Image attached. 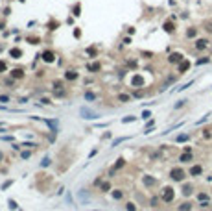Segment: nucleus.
I'll list each match as a JSON object with an SVG mask.
<instances>
[{
	"label": "nucleus",
	"instance_id": "nucleus-38",
	"mask_svg": "<svg viewBox=\"0 0 212 211\" xmlns=\"http://www.w3.org/2000/svg\"><path fill=\"white\" fill-rule=\"evenodd\" d=\"M0 102H9V96L8 94H2V96H0Z\"/></svg>",
	"mask_w": 212,
	"mask_h": 211
},
{
	"label": "nucleus",
	"instance_id": "nucleus-22",
	"mask_svg": "<svg viewBox=\"0 0 212 211\" xmlns=\"http://www.w3.org/2000/svg\"><path fill=\"white\" fill-rule=\"evenodd\" d=\"M124 165H125V159H124V158H118V159H116V165H114V169H122Z\"/></svg>",
	"mask_w": 212,
	"mask_h": 211
},
{
	"label": "nucleus",
	"instance_id": "nucleus-41",
	"mask_svg": "<svg viewBox=\"0 0 212 211\" xmlns=\"http://www.w3.org/2000/svg\"><path fill=\"white\" fill-rule=\"evenodd\" d=\"M21 155H22V159H28V158H30V152H26V150H24Z\"/></svg>",
	"mask_w": 212,
	"mask_h": 211
},
{
	"label": "nucleus",
	"instance_id": "nucleus-10",
	"mask_svg": "<svg viewBox=\"0 0 212 211\" xmlns=\"http://www.w3.org/2000/svg\"><path fill=\"white\" fill-rule=\"evenodd\" d=\"M43 59L46 63H52L54 59H55V56H54V52H50V50H46V52H43Z\"/></svg>",
	"mask_w": 212,
	"mask_h": 211
},
{
	"label": "nucleus",
	"instance_id": "nucleus-32",
	"mask_svg": "<svg viewBox=\"0 0 212 211\" xmlns=\"http://www.w3.org/2000/svg\"><path fill=\"white\" fill-rule=\"evenodd\" d=\"M186 102H188V100H179V102H177V104H175V109H179V108H183V106H184Z\"/></svg>",
	"mask_w": 212,
	"mask_h": 211
},
{
	"label": "nucleus",
	"instance_id": "nucleus-30",
	"mask_svg": "<svg viewBox=\"0 0 212 211\" xmlns=\"http://www.w3.org/2000/svg\"><path fill=\"white\" fill-rule=\"evenodd\" d=\"M198 198L201 200V202H205V200H209V194H205V193H199V194H198Z\"/></svg>",
	"mask_w": 212,
	"mask_h": 211
},
{
	"label": "nucleus",
	"instance_id": "nucleus-42",
	"mask_svg": "<svg viewBox=\"0 0 212 211\" xmlns=\"http://www.w3.org/2000/svg\"><path fill=\"white\" fill-rule=\"evenodd\" d=\"M65 94H67L65 91H57V93H55V96H65Z\"/></svg>",
	"mask_w": 212,
	"mask_h": 211
},
{
	"label": "nucleus",
	"instance_id": "nucleus-5",
	"mask_svg": "<svg viewBox=\"0 0 212 211\" xmlns=\"http://www.w3.org/2000/svg\"><path fill=\"white\" fill-rule=\"evenodd\" d=\"M131 85H133V87H144V78L140 76V74L133 76L131 78Z\"/></svg>",
	"mask_w": 212,
	"mask_h": 211
},
{
	"label": "nucleus",
	"instance_id": "nucleus-33",
	"mask_svg": "<svg viewBox=\"0 0 212 211\" xmlns=\"http://www.w3.org/2000/svg\"><path fill=\"white\" fill-rule=\"evenodd\" d=\"M210 61V58H201V59H198V65H203V63H209Z\"/></svg>",
	"mask_w": 212,
	"mask_h": 211
},
{
	"label": "nucleus",
	"instance_id": "nucleus-19",
	"mask_svg": "<svg viewBox=\"0 0 212 211\" xmlns=\"http://www.w3.org/2000/svg\"><path fill=\"white\" fill-rule=\"evenodd\" d=\"M11 76H13V78H22L24 72H22L21 69H15V70H11Z\"/></svg>",
	"mask_w": 212,
	"mask_h": 211
},
{
	"label": "nucleus",
	"instance_id": "nucleus-9",
	"mask_svg": "<svg viewBox=\"0 0 212 211\" xmlns=\"http://www.w3.org/2000/svg\"><path fill=\"white\" fill-rule=\"evenodd\" d=\"M179 161L181 163H190L192 161V152H183L179 155Z\"/></svg>",
	"mask_w": 212,
	"mask_h": 211
},
{
	"label": "nucleus",
	"instance_id": "nucleus-14",
	"mask_svg": "<svg viewBox=\"0 0 212 211\" xmlns=\"http://www.w3.org/2000/svg\"><path fill=\"white\" fill-rule=\"evenodd\" d=\"M188 139H190V135H188V133H181V135H177L175 143H184V141H188Z\"/></svg>",
	"mask_w": 212,
	"mask_h": 211
},
{
	"label": "nucleus",
	"instance_id": "nucleus-18",
	"mask_svg": "<svg viewBox=\"0 0 212 211\" xmlns=\"http://www.w3.org/2000/svg\"><path fill=\"white\" fill-rule=\"evenodd\" d=\"M179 211H192V204L190 202H184L179 205Z\"/></svg>",
	"mask_w": 212,
	"mask_h": 211
},
{
	"label": "nucleus",
	"instance_id": "nucleus-11",
	"mask_svg": "<svg viewBox=\"0 0 212 211\" xmlns=\"http://www.w3.org/2000/svg\"><path fill=\"white\" fill-rule=\"evenodd\" d=\"M142 182H144V185H148V187H153V185L157 183V180H155V178H151V176H144V178H142Z\"/></svg>",
	"mask_w": 212,
	"mask_h": 211
},
{
	"label": "nucleus",
	"instance_id": "nucleus-36",
	"mask_svg": "<svg viewBox=\"0 0 212 211\" xmlns=\"http://www.w3.org/2000/svg\"><path fill=\"white\" fill-rule=\"evenodd\" d=\"M6 69H8V65L4 61H0V72H6Z\"/></svg>",
	"mask_w": 212,
	"mask_h": 211
},
{
	"label": "nucleus",
	"instance_id": "nucleus-29",
	"mask_svg": "<svg viewBox=\"0 0 212 211\" xmlns=\"http://www.w3.org/2000/svg\"><path fill=\"white\" fill-rule=\"evenodd\" d=\"M102 191H105V193H107V191H111V183H109V182H103V183H102Z\"/></svg>",
	"mask_w": 212,
	"mask_h": 211
},
{
	"label": "nucleus",
	"instance_id": "nucleus-31",
	"mask_svg": "<svg viewBox=\"0 0 212 211\" xmlns=\"http://www.w3.org/2000/svg\"><path fill=\"white\" fill-rule=\"evenodd\" d=\"M192 83L194 82H188V83H184L183 87H177V91H184V89H188V87H192Z\"/></svg>",
	"mask_w": 212,
	"mask_h": 211
},
{
	"label": "nucleus",
	"instance_id": "nucleus-4",
	"mask_svg": "<svg viewBox=\"0 0 212 211\" xmlns=\"http://www.w3.org/2000/svg\"><path fill=\"white\" fill-rule=\"evenodd\" d=\"M173 198H175L173 189H171V187H166V189H164V193H162V202H171Z\"/></svg>",
	"mask_w": 212,
	"mask_h": 211
},
{
	"label": "nucleus",
	"instance_id": "nucleus-2",
	"mask_svg": "<svg viewBox=\"0 0 212 211\" xmlns=\"http://www.w3.org/2000/svg\"><path fill=\"white\" fill-rule=\"evenodd\" d=\"M184 176H186V174H184L183 169H171V170H170V178L173 180V182H183Z\"/></svg>",
	"mask_w": 212,
	"mask_h": 211
},
{
	"label": "nucleus",
	"instance_id": "nucleus-21",
	"mask_svg": "<svg viewBox=\"0 0 212 211\" xmlns=\"http://www.w3.org/2000/svg\"><path fill=\"white\" fill-rule=\"evenodd\" d=\"M65 78H67V80H76V78H78V74H76L74 70H68V72L65 74Z\"/></svg>",
	"mask_w": 212,
	"mask_h": 211
},
{
	"label": "nucleus",
	"instance_id": "nucleus-12",
	"mask_svg": "<svg viewBox=\"0 0 212 211\" xmlns=\"http://www.w3.org/2000/svg\"><path fill=\"white\" fill-rule=\"evenodd\" d=\"M173 30H175V24L171 22V21H166V22H164V32L171 33V32H173Z\"/></svg>",
	"mask_w": 212,
	"mask_h": 211
},
{
	"label": "nucleus",
	"instance_id": "nucleus-28",
	"mask_svg": "<svg viewBox=\"0 0 212 211\" xmlns=\"http://www.w3.org/2000/svg\"><path fill=\"white\" fill-rule=\"evenodd\" d=\"M8 205H9V209H17V208H19L17 202H15V200H11V198L8 200Z\"/></svg>",
	"mask_w": 212,
	"mask_h": 211
},
{
	"label": "nucleus",
	"instance_id": "nucleus-44",
	"mask_svg": "<svg viewBox=\"0 0 212 211\" xmlns=\"http://www.w3.org/2000/svg\"><path fill=\"white\" fill-rule=\"evenodd\" d=\"M0 132H2V124H0Z\"/></svg>",
	"mask_w": 212,
	"mask_h": 211
},
{
	"label": "nucleus",
	"instance_id": "nucleus-17",
	"mask_svg": "<svg viewBox=\"0 0 212 211\" xmlns=\"http://www.w3.org/2000/svg\"><path fill=\"white\" fill-rule=\"evenodd\" d=\"M192 191H194V187H192V185L188 183V185H184V187H183V194H184V196H190Z\"/></svg>",
	"mask_w": 212,
	"mask_h": 211
},
{
	"label": "nucleus",
	"instance_id": "nucleus-7",
	"mask_svg": "<svg viewBox=\"0 0 212 211\" xmlns=\"http://www.w3.org/2000/svg\"><path fill=\"white\" fill-rule=\"evenodd\" d=\"M188 69H190V61H188V59H183V61H181V63L177 65V70H179L181 74H183V72H186Z\"/></svg>",
	"mask_w": 212,
	"mask_h": 211
},
{
	"label": "nucleus",
	"instance_id": "nucleus-26",
	"mask_svg": "<svg viewBox=\"0 0 212 211\" xmlns=\"http://www.w3.org/2000/svg\"><path fill=\"white\" fill-rule=\"evenodd\" d=\"M50 165H52V159H50V158H44L41 161V167H50Z\"/></svg>",
	"mask_w": 212,
	"mask_h": 211
},
{
	"label": "nucleus",
	"instance_id": "nucleus-40",
	"mask_svg": "<svg viewBox=\"0 0 212 211\" xmlns=\"http://www.w3.org/2000/svg\"><path fill=\"white\" fill-rule=\"evenodd\" d=\"M149 117H151L149 111H142V119H149Z\"/></svg>",
	"mask_w": 212,
	"mask_h": 211
},
{
	"label": "nucleus",
	"instance_id": "nucleus-34",
	"mask_svg": "<svg viewBox=\"0 0 212 211\" xmlns=\"http://www.w3.org/2000/svg\"><path fill=\"white\" fill-rule=\"evenodd\" d=\"M85 98H87V100H94L96 94H94V93H85Z\"/></svg>",
	"mask_w": 212,
	"mask_h": 211
},
{
	"label": "nucleus",
	"instance_id": "nucleus-35",
	"mask_svg": "<svg viewBox=\"0 0 212 211\" xmlns=\"http://www.w3.org/2000/svg\"><path fill=\"white\" fill-rule=\"evenodd\" d=\"M11 183H13V180H8L6 183H2V191H4V189H8V187H9V185H11Z\"/></svg>",
	"mask_w": 212,
	"mask_h": 211
},
{
	"label": "nucleus",
	"instance_id": "nucleus-24",
	"mask_svg": "<svg viewBox=\"0 0 212 211\" xmlns=\"http://www.w3.org/2000/svg\"><path fill=\"white\" fill-rule=\"evenodd\" d=\"M118 100H120V102H129L131 96H129V94H118Z\"/></svg>",
	"mask_w": 212,
	"mask_h": 211
},
{
	"label": "nucleus",
	"instance_id": "nucleus-15",
	"mask_svg": "<svg viewBox=\"0 0 212 211\" xmlns=\"http://www.w3.org/2000/svg\"><path fill=\"white\" fill-rule=\"evenodd\" d=\"M127 139H131V137H118V139H114V141H113V144H111V146H118V144L125 143Z\"/></svg>",
	"mask_w": 212,
	"mask_h": 211
},
{
	"label": "nucleus",
	"instance_id": "nucleus-39",
	"mask_svg": "<svg viewBox=\"0 0 212 211\" xmlns=\"http://www.w3.org/2000/svg\"><path fill=\"white\" fill-rule=\"evenodd\" d=\"M22 146H28V148H35V146H37V144H35V143H24Z\"/></svg>",
	"mask_w": 212,
	"mask_h": 211
},
{
	"label": "nucleus",
	"instance_id": "nucleus-6",
	"mask_svg": "<svg viewBox=\"0 0 212 211\" xmlns=\"http://www.w3.org/2000/svg\"><path fill=\"white\" fill-rule=\"evenodd\" d=\"M183 59H184V58H183V54H179V52H173V54H171V56L168 58V61H170V63H177V65H179L181 61H183Z\"/></svg>",
	"mask_w": 212,
	"mask_h": 211
},
{
	"label": "nucleus",
	"instance_id": "nucleus-20",
	"mask_svg": "<svg viewBox=\"0 0 212 211\" xmlns=\"http://www.w3.org/2000/svg\"><path fill=\"white\" fill-rule=\"evenodd\" d=\"M87 69L90 72H96V70H100V63H90V65H87Z\"/></svg>",
	"mask_w": 212,
	"mask_h": 211
},
{
	"label": "nucleus",
	"instance_id": "nucleus-25",
	"mask_svg": "<svg viewBox=\"0 0 212 211\" xmlns=\"http://www.w3.org/2000/svg\"><path fill=\"white\" fill-rule=\"evenodd\" d=\"M133 120H137V117L129 115V117H124V119H122V122H124V124H127V122H133Z\"/></svg>",
	"mask_w": 212,
	"mask_h": 211
},
{
	"label": "nucleus",
	"instance_id": "nucleus-16",
	"mask_svg": "<svg viewBox=\"0 0 212 211\" xmlns=\"http://www.w3.org/2000/svg\"><path fill=\"white\" fill-rule=\"evenodd\" d=\"M113 198H114V200H122V198H124V193H122L120 189H114V191H113Z\"/></svg>",
	"mask_w": 212,
	"mask_h": 211
},
{
	"label": "nucleus",
	"instance_id": "nucleus-3",
	"mask_svg": "<svg viewBox=\"0 0 212 211\" xmlns=\"http://www.w3.org/2000/svg\"><path fill=\"white\" fill-rule=\"evenodd\" d=\"M209 44H210V41H209V39H195V44H194V47H195V50H199V52H201V50H206V48H209Z\"/></svg>",
	"mask_w": 212,
	"mask_h": 211
},
{
	"label": "nucleus",
	"instance_id": "nucleus-27",
	"mask_svg": "<svg viewBox=\"0 0 212 211\" xmlns=\"http://www.w3.org/2000/svg\"><path fill=\"white\" fill-rule=\"evenodd\" d=\"M125 211H137V208H135L133 202H127V204H125Z\"/></svg>",
	"mask_w": 212,
	"mask_h": 211
},
{
	"label": "nucleus",
	"instance_id": "nucleus-37",
	"mask_svg": "<svg viewBox=\"0 0 212 211\" xmlns=\"http://www.w3.org/2000/svg\"><path fill=\"white\" fill-rule=\"evenodd\" d=\"M157 204H159V198L153 196V198H151V205H153V208H157Z\"/></svg>",
	"mask_w": 212,
	"mask_h": 211
},
{
	"label": "nucleus",
	"instance_id": "nucleus-13",
	"mask_svg": "<svg viewBox=\"0 0 212 211\" xmlns=\"http://www.w3.org/2000/svg\"><path fill=\"white\" fill-rule=\"evenodd\" d=\"M195 35H198V28H188V30H186V37H188V39L195 37Z\"/></svg>",
	"mask_w": 212,
	"mask_h": 211
},
{
	"label": "nucleus",
	"instance_id": "nucleus-43",
	"mask_svg": "<svg viewBox=\"0 0 212 211\" xmlns=\"http://www.w3.org/2000/svg\"><path fill=\"white\" fill-rule=\"evenodd\" d=\"M2 159H4V155H2V152H0V161H2Z\"/></svg>",
	"mask_w": 212,
	"mask_h": 211
},
{
	"label": "nucleus",
	"instance_id": "nucleus-8",
	"mask_svg": "<svg viewBox=\"0 0 212 211\" xmlns=\"http://www.w3.org/2000/svg\"><path fill=\"white\" fill-rule=\"evenodd\" d=\"M188 174H190V176H199V174H203V167H201V165H194V167L188 170Z\"/></svg>",
	"mask_w": 212,
	"mask_h": 211
},
{
	"label": "nucleus",
	"instance_id": "nucleus-23",
	"mask_svg": "<svg viewBox=\"0 0 212 211\" xmlns=\"http://www.w3.org/2000/svg\"><path fill=\"white\" fill-rule=\"evenodd\" d=\"M9 54H11V56H13L15 59H17V58H21V54H22V52H21V50H19V48H13V50H11V52H9Z\"/></svg>",
	"mask_w": 212,
	"mask_h": 211
},
{
	"label": "nucleus",
	"instance_id": "nucleus-1",
	"mask_svg": "<svg viewBox=\"0 0 212 211\" xmlns=\"http://www.w3.org/2000/svg\"><path fill=\"white\" fill-rule=\"evenodd\" d=\"M79 115H81L83 119H87V120H96V119H100V117H102V115H100L98 111H94V109L87 108V106L79 108Z\"/></svg>",
	"mask_w": 212,
	"mask_h": 211
}]
</instances>
